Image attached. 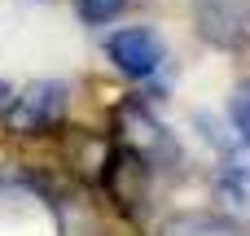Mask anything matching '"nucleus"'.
I'll return each mask as SVG.
<instances>
[{
    "label": "nucleus",
    "instance_id": "f257e3e1",
    "mask_svg": "<svg viewBox=\"0 0 250 236\" xmlns=\"http://www.w3.org/2000/svg\"><path fill=\"white\" fill-rule=\"evenodd\" d=\"M66 105H70L66 83L35 79L18 96L4 101V131H13V136H44V131H53L66 118Z\"/></svg>",
    "mask_w": 250,
    "mask_h": 236
},
{
    "label": "nucleus",
    "instance_id": "f03ea898",
    "mask_svg": "<svg viewBox=\"0 0 250 236\" xmlns=\"http://www.w3.org/2000/svg\"><path fill=\"white\" fill-rule=\"evenodd\" d=\"M119 136H123V149H132V153H141L154 171L158 166H176L180 162V145H176V136L141 105V101H127V105H119Z\"/></svg>",
    "mask_w": 250,
    "mask_h": 236
},
{
    "label": "nucleus",
    "instance_id": "7ed1b4c3",
    "mask_svg": "<svg viewBox=\"0 0 250 236\" xmlns=\"http://www.w3.org/2000/svg\"><path fill=\"white\" fill-rule=\"evenodd\" d=\"M193 26L211 48L237 53L250 44V0H193Z\"/></svg>",
    "mask_w": 250,
    "mask_h": 236
},
{
    "label": "nucleus",
    "instance_id": "20e7f679",
    "mask_svg": "<svg viewBox=\"0 0 250 236\" xmlns=\"http://www.w3.org/2000/svg\"><path fill=\"white\" fill-rule=\"evenodd\" d=\"M105 57L114 61V70H123L127 79H149L163 70L167 48L149 26H123L105 39Z\"/></svg>",
    "mask_w": 250,
    "mask_h": 236
},
{
    "label": "nucleus",
    "instance_id": "39448f33",
    "mask_svg": "<svg viewBox=\"0 0 250 236\" xmlns=\"http://www.w3.org/2000/svg\"><path fill=\"white\" fill-rule=\"evenodd\" d=\"M149 162L141 158V153H132V149H114L110 158H105V166H101V175H105V188L114 193V201L123 206V210H136L141 201H145V193H149Z\"/></svg>",
    "mask_w": 250,
    "mask_h": 236
},
{
    "label": "nucleus",
    "instance_id": "423d86ee",
    "mask_svg": "<svg viewBox=\"0 0 250 236\" xmlns=\"http://www.w3.org/2000/svg\"><path fill=\"white\" fill-rule=\"evenodd\" d=\"M215 201L224 206L229 219L250 223V149L246 145L224 153V166L215 175Z\"/></svg>",
    "mask_w": 250,
    "mask_h": 236
},
{
    "label": "nucleus",
    "instance_id": "0eeeda50",
    "mask_svg": "<svg viewBox=\"0 0 250 236\" xmlns=\"http://www.w3.org/2000/svg\"><path fill=\"white\" fill-rule=\"evenodd\" d=\"M158 236H237V228L220 215H171Z\"/></svg>",
    "mask_w": 250,
    "mask_h": 236
},
{
    "label": "nucleus",
    "instance_id": "6e6552de",
    "mask_svg": "<svg viewBox=\"0 0 250 236\" xmlns=\"http://www.w3.org/2000/svg\"><path fill=\"white\" fill-rule=\"evenodd\" d=\"M229 118H233V127H237L242 145L250 149V79H242V83L233 88V96H229Z\"/></svg>",
    "mask_w": 250,
    "mask_h": 236
},
{
    "label": "nucleus",
    "instance_id": "1a4fd4ad",
    "mask_svg": "<svg viewBox=\"0 0 250 236\" xmlns=\"http://www.w3.org/2000/svg\"><path fill=\"white\" fill-rule=\"evenodd\" d=\"M75 9H79V18L88 26H105L127 9V0H75Z\"/></svg>",
    "mask_w": 250,
    "mask_h": 236
},
{
    "label": "nucleus",
    "instance_id": "9d476101",
    "mask_svg": "<svg viewBox=\"0 0 250 236\" xmlns=\"http://www.w3.org/2000/svg\"><path fill=\"white\" fill-rule=\"evenodd\" d=\"M4 101H9V88H4V79H0V105H4Z\"/></svg>",
    "mask_w": 250,
    "mask_h": 236
}]
</instances>
